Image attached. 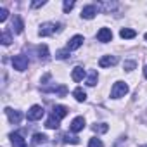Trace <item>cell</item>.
Here are the masks:
<instances>
[{"label": "cell", "instance_id": "6da1fadb", "mask_svg": "<svg viewBox=\"0 0 147 147\" xmlns=\"http://www.w3.org/2000/svg\"><path fill=\"white\" fill-rule=\"evenodd\" d=\"M61 28H62V24H55V23H43V24L40 26V30H38V35H40V36H49V35H52V33L59 31Z\"/></svg>", "mask_w": 147, "mask_h": 147}, {"label": "cell", "instance_id": "7a4b0ae2", "mask_svg": "<svg viewBox=\"0 0 147 147\" xmlns=\"http://www.w3.org/2000/svg\"><path fill=\"white\" fill-rule=\"evenodd\" d=\"M128 94V85L123 83V82H116L113 90H111V97L113 99H119V97H125Z\"/></svg>", "mask_w": 147, "mask_h": 147}, {"label": "cell", "instance_id": "3957f363", "mask_svg": "<svg viewBox=\"0 0 147 147\" xmlns=\"http://www.w3.org/2000/svg\"><path fill=\"white\" fill-rule=\"evenodd\" d=\"M28 64H30V61H28V57L23 55V54L12 57V66H14V69H18V71H24V69H28Z\"/></svg>", "mask_w": 147, "mask_h": 147}, {"label": "cell", "instance_id": "277c9868", "mask_svg": "<svg viewBox=\"0 0 147 147\" xmlns=\"http://www.w3.org/2000/svg\"><path fill=\"white\" fill-rule=\"evenodd\" d=\"M43 107L42 106H31L30 107V111H28V119L30 121H36V119H42V116H43Z\"/></svg>", "mask_w": 147, "mask_h": 147}, {"label": "cell", "instance_id": "5b68a950", "mask_svg": "<svg viewBox=\"0 0 147 147\" xmlns=\"http://www.w3.org/2000/svg\"><path fill=\"white\" fill-rule=\"evenodd\" d=\"M116 64H118V57L116 55H102L100 61H99L100 67H111V66H116Z\"/></svg>", "mask_w": 147, "mask_h": 147}, {"label": "cell", "instance_id": "8992f818", "mask_svg": "<svg viewBox=\"0 0 147 147\" xmlns=\"http://www.w3.org/2000/svg\"><path fill=\"white\" fill-rule=\"evenodd\" d=\"M71 131H75V133H78V131H82L83 128H85V118L83 116H78V118H75L71 121Z\"/></svg>", "mask_w": 147, "mask_h": 147}, {"label": "cell", "instance_id": "52a82bcc", "mask_svg": "<svg viewBox=\"0 0 147 147\" xmlns=\"http://www.w3.org/2000/svg\"><path fill=\"white\" fill-rule=\"evenodd\" d=\"M97 38H99V42L107 43V42H111V40H113V31H111L109 28H100V30H99V33H97Z\"/></svg>", "mask_w": 147, "mask_h": 147}, {"label": "cell", "instance_id": "ba28073f", "mask_svg": "<svg viewBox=\"0 0 147 147\" xmlns=\"http://www.w3.org/2000/svg\"><path fill=\"white\" fill-rule=\"evenodd\" d=\"M83 45V36L82 35H75L69 42H67V50H76Z\"/></svg>", "mask_w": 147, "mask_h": 147}, {"label": "cell", "instance_id": "9c48e42d", "mask_svg": "<svg viewBox=\"0 0 147 147\" xmlns=\"http://www.w3.org/2000/svg\"><path fill=\"white\" fill-rule=\"evenodd\" d=\"M5 114L9 116L11 123H14V125H18V123L23 119V114H21V111H14V109H11V107H5Z\"/></svg>", "mask_w": 147, "mask_h": 147}, {"label": "cell", "instance_id": "30bf717a", "mask_svg": "<svg viewBox=\"0 0 147 147\" xmlns=\"http://www.w3.org/2000/svg\"><path fill=\"white\" fill-rule=\"evenodd\" d=\"M95 14H97V7L95 5H87V7L82 9V18L83 19H94Z\"/></svg>", "mask_w": 147, "mask_h": 147}, {"label": "cell", "instance_id": "8fae6325", "mask_svg": "<svg viewBox=\"0 0 147 147\" xmlns=\"http://www.w3.org/2000/svg\"><path fill=\"white\" fill-rule=\"evenodd\" d=\"M71 78H73V82H82L85 78V69L82 66H76L75 69H73V73H71Z\"/></svg>", "mask_w": 147, "mask_h": 147}, {"label": "cell", "instance_id": "7c38bea8", "mask_svg": "<svg viewBox=\"0 0 147 147\" xmlns=\"http://www.w3.org/2000/svg\"><path fill=\"white\" fill-rule=\"evenodd\" d=\"M11 142L14 147H26V140L21 137V133H11Z\"/></svg>", "mask_w": 147, "mask_h": 147}, {"label": "cell", "instance_id": "4fadbf2b", "mask_svg": "<svg viewBox=\"0 0 147 147\" xmlns=\"http://www.w3.org/2000/svg\"><path fill=\"white\" fill-rule=\"evenodd\" d=\"M67 111H69V109H67L66 106H54V113H52V114H54L55 118L62 119L64 116H67Z\"/></svg>", "mask_w": 147, "mask_h": 147}, {"label": "cell", "instance_id": "5bb4252c", "mask_svg": "<svg viewBox=\"0 0 147 147\" xmlns=\"http://www.w3.org/2000/svg\"><path fill=\"white\" fill-rule=\"evenodd\" d=\"M119 36H121L123 40H130V38H135L137 33H135L133 30H130V28H123V30L119 31Z\"/></svg>", "mask_w": 147, "mask_h": 147}, {"label": "cell", "instance_id": "9a60e30c", "mask_svg": "<svg viewBox=\"0 0 147 147\" xmlns=\"http://www.w3.org/2000/svg\"><path fill=\"white\" fill-rule=\"evenodd\" d=\"M59 121H61V119H59V118H55V116L52 114V116L47 119L45 126H47V128H50V130H57V128H59Z\"/></svg>", "mask_w": 147, "mask_h": 147}, {"label": "cell", "instance_id": "2e32d148", "mask_svg": "<svg viewBox=\"0 0 147 147\" xmlns=\"http://www.w3.org/2000/svg\"><path fill=\"white\" fill-rule=\"evenodd\" d=\"M73 95H75V99H76L78 102H85V100H87V94H85L83 88H76L75 92H73Z\"/></svg>", "mask_w": 147, "mask_h": 147}, {"label": "cell", "instance_id": "e0dca14e", "mask_svg": "<svg viewBox=\"0 0 147 147\" xmlns=\"http://www.w3.org/2000/svg\"><path fill=\"white\" fill-rule=\"evenodd\" d=\"M12 31H16V33H21L23 31V21H21V18H14V21H12Z\"/></svg>", "mask_w": 147, "mask_h": 147}, {"label": "cell", "instance_id": "ac0fdd59", "mask_svg": "<svg viewBox=\"0 0 147 147\" xmlns=\"http://www.w3.org/2000/svg\"><path fill=\"white\" fill-rule=\"evenodd\" d=\"M38 55H40V59H43V61L49 59V49H47V45H40V47H38Z\"/></svg>", "mask_w": 147, "mask_h": 147}, {"label": "cell", "instance_id": "d6986e66", "mask_svg": "<svg viewBox=\"0 0 147 147\" xmlns=\"http://www.w3.org/2000/svg\"><path fill=\"white\" fill-rule=\"evenodd\" d=\"M95 83H97V71H90V75L87 78V85L88 87H94Z\"/></svg>", "mask_w": 147, "mask_h": 147}, {"label": "cell", "instance_id": "ffe728a7", "mask_svg": "<svg viewBox=\"0 0 147 147\" xmlns=\"http://www.w3.org/2000/svg\"><path fill=\"white\" fill-rule=\"evenodd\" d=\"M64 142H66V144H80V138H78L76 135L66 133V135H64Z\"/></svg>", "mask_w": 147, "mask_h": 147}, {"label": "cell", "instance_id": "44dd1931", "mask_svg": "<svg viewBox=\"0 0 147 147\" xmlns=\"http://www.w3.org/2000/svg\"><path fill=\"white\" fill-rule=\"evenodd\" d=\"M109 130V126L106 123H99V125H94V131H99V133H106Z\"/></svg>", "mask_w": 147, "mask_h": 147}, {"label": "cell", "instance_id": "7402d4cb", "mask_svg": "<svg viewBox=\"0 0 147 147\" xmlns=\"http://www.w3.org/2000/svg\"><path fill=\"white\" fill-rule=\"evenodd\" d=\"M45 140H47V137L43 133H35L33 135V144H43Z\"/></svg>", "mask_w": 147, "mask_h": 147}, {"label": "cell", "instance_id": "603a6c76", "mask_svg": "<svg viewBox=\"0 0 147 147\" xmlns=\"http://www.w3.org/2000/svg\"><path fill=\"white\" fill-rule=\"evenodd\" d=\"M116 7L114 2H107V4H97V9H106V11H113Z\"/></svg>", "mask_w": 147, "mask_h": 147}, {"label": "cell", "instance_id": "cb8c5ba5", "mask_svg": "<svg viewBox=\"0 0 147 147\" xmlns=\"http://www.w3.org/2000/svg\"><path fill=\"white\" fill-rule=\"evenodd\" d=\"M88 147H104V144H102V140L100 138H90V142H88Z\"/></svg>", "mask_w": 147, "mask_h": 147}, {"label": "cell", "instance_id": "d4e9b609", "mask_svg": "<svg viewBox=\"0 0 147 147\" xmlns=\"http://www.w3.org/2000/svg\"><path fill=\"white\" fill-rule=\"evenodd\" d=\"M73 7H75V2H73V0H66L64 5H62V9H64V12H66V14H67Z\"/></svg>", "mask_w": 147, "mask_h": 147}, {"label": "cell", "instance_id": "484cf974", "mask_svg": "<svg viewBox=\"0 0 147 147\" xmlns=\"http://www.w3.org/2000/svg\"><path fill=\"white\" fill-rule=\"evenodd\" d=\"M2 43H4V45H9V43H11V33H9V31H4V33H2Z\"/></svg>", "mask_w": 147, "mask_h": 147}, {"label": "cell", "instance_id": "4316f807", "mask_svg": "<svg viewBox=\"0 0 147 147\" xmlns=\"http://www.w3.org/2000/svg\"><path fill=\"white\" fill-rule=\"evenodd\" d=\"M55 57H57V59H67V57H69V50H67V49H66V50H59Z\"/></svg>", "mask_w": 147, "mask_h": 147}, {"label": "cell", "instance_id": "83f0119b", "mask_svg": "<svg viewBox=\"0 0 147 147\" xmlns=\"http://www.w3.org/2000/svg\"><path fill=\"white\" fill-rule=\"evenodd\" d=\"M9 18V11L7 9H0V23H4Z\"/></svg>", "mask_w": 147, "mask_h": 147}, {"label": "cell", "instance_id": "f1b7e54d", "mask_svg": "<svg viewBox=\"0 0 147 147\" xmlns=\"http://www.w3.org/2000/svg\"><path fill=\"white\" fill-rule=\"evenodd\" d=\"M123 66H125V69H126V71H131V69L135 67V61H125V64H123Z\"/></svg>", "mask_w": 147, "mask_h": 147}, {"label": "cell", "instance_id": "f546056e", "mask_svg": "<svg viewBox=\"0 0 147 147\" xmlns=\"http://www.w3.org/2000/svg\"><path fill=\"white\" fill-rule=\"evenodd\" d=\"M43 5H45L43 0H42V2H31V7H35V9H36V7H43Z\"/></svg>", "mask_w": 147, "mask_h": 147}, {"label": "cell", "instance_id": "4dcf8cb0", "mask_svg": "<svg viewBox=\"0 0 147 147\" xmlns=\"http://www.w3.org/2000/svg\"><path fill=\"white\" fill-rule=\"evenodd\" d=\"M144 76H145V78H147V66H145V67H144Z\"/></svg>", "mask_w": 147, "mask_h": 147}, {"label": "cell", "instance_id": "1f68e13d", "mask_svg": "<svg viewBox=\"0 0 147 147\" xmlns=\"http://www.w3.org/2000/svg\"><path fill=\"white\" fill-rule=\"evenodd\" d=\"M145 40H147V33H145Z\"/></svg>", "mask_w": 147, "mask_h": 147}, {"label": "cell", "instance_id": "d6a6232c", "mask_svg": "<svg viewBox=\"0 0 147 147\" xmlns=\"http://www.w3.org/2000/svg\"><path fill=\"white\" fill-rule=\"evenodd\" d=\"M142 147H147V145H142Z\"/></svg>", "mask_w": 147, "mask_h": 147}, {"label": "cell", "instance_id": "836d02e7", "mask_svg": "<svg viewBox=\"0 0 147 147\" xmlns=\"http://www.w3.org/2000/svg\"><path fill=\"white\" fill-rule=\"evenodd\" d=\"M145 119H147V116H145Z\"/></svg>", "mask_w": 147, "mask_h": 147}]
</instances>
